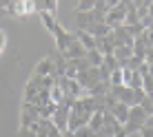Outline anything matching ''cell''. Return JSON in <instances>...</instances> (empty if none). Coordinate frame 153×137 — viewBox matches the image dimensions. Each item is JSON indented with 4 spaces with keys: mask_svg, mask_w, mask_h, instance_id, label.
Listing matches in <instances>:
<instances>
[{
    "mask_svg": "<svg viewBox=\"0 0 153 137\" xmlns=\"http://www.w3.org/2000/svg\"><path fill=\"white\" fill-rule=\"evenodd\" d=\"M146 117H149V115H146L140 106H131V108H129V119H126L124 126H122L124 135H126V137H131V135L140 133L142 126L146 124Z\"/></svg>",
    "mask_w": 153,
    "mask_h": 137,
    "instance_id": "obj_1",
    "label": "cell"
},
{
    "mask_svg": "<svg viewBox=\"0 0 153 137\" xmlns=\"http://www.w3.org/2000/svg\"><path fill=\"white\" fill-rule=\"evenodd\" d=\"M124 18H126V0H120V2H115V7L111 11L107 13V20H104V24H107L109 29H118L124 24Z\"/></svg>",
    "mask_w": 153,
    "mask_h": 137,
    "instance_id": "obj_2",
    "label": "cell"
},
{
    "mask_svg": "<svg viewBox=\"0 0 153 137\" xmlns=\"http://www.w3.org/2000/svg\"><path fill=\"white\" fill-rule=\"evenodd\" d=\"M40 119V108L36 104H27L22 102L20 106V128H29L31 124H36Z\"/></svg>",
    "mask_w": 153,
    "mask_h": 137,
    "instance_id": "obj_3",
    "label": "cell"
},
{
    "mask_svg": "<svg viewBox=\"0 0 153 137\" xmlns=\"http://www.w3.org/2000/svg\"><path fill=\"white\" fill-rule=\"evenodd\" d=\"M120 130H122V124H120L111 113L104 110V113H102V130H100L98 135H102V137H115Z\"/></svg>",
    "mask_w": 153,
    "mask_h": 137,
    "instance_id": "obj_4",
    "label": "cell"
},
{
    "mask_svg": "<svg viewBox=\"0 0 153 137\" xmlns=\"http://www.w3.org/2000/svg\"><path fill=\"white\" fill-rule=\"evenodd\" d=\"M111 95L118 99V102L126 104V106H138V102H135V91L129 86H111Z\"/></svg>",
    "mask_w": 153,
    "mask_h": 137,
    "instance_id": "obj_5",
    "label": "cell"
},
{
    "mask_svg": "<svg viewBox=\"0 0 153 137\" xmlns=\"http://www.w3.org/2000/svg\"><path fill=\"white\" fill-rule=\"evenodd\" d=\"M69 113H71V108L65 106V104H58L56 110H53L51 122H53V126L60 130V133H65V130H67V124H69Z\"/></svg>",
    "mask_w": 153,
    "mask_h": 137,
    "instance_id": "obj_6",
    "label": "cell"
},
{
    "mask_svg": "<svg viewBox=\"0 0 153 137\" xmlns=\"http://www.w3.org/2000/svg\"><path fill=\"white\" fill-rule=\"evenodd\" d=\"M51 60H53V77H65V71H67V57L60 53V51H53L51 53Z\"/></svg>",
    "mask_w": 153,
    "mask_h": 137,
    "instance_id": "obj_7",
    "label": "cell"
},
{
    "mask_svg": "<svg viewBox=\"0 0 153 137\" xmlns=\"http://www.w3.org/2000/svg\"><path fill=\"white\" fill-rule=\"evenodd\" d=\"M33 75H38V77L53 75V60H51V55L42 57V60L38 62V64H36V68H33Z\"/></svg>",
    "mask_w": 153,
    "mask_h": 137,
    "instance_id": "obj_8",
    "label": "cell"
},
{
    "mask_svg": "<svg viewBox=\"0 0 153 137\" xmlns=\"http://www.w3.org/2000/svg\"><path fill=\"white\" fill-rule=\"evenodd\" d=\"M7 13L13 15V18H25L27 13V0H13V2H7Z\"/></svg>",
    "mask_w": 153,
    "mask_h": 137,
    "instance_id": "obj_9",
    "label": "cell"
},
{
    "mask_svg": "<svg viewBox=\"0 0 153 137\" xmlns=\"http://www.w3.org/2000/svg\"><path fill=\"white\" fill-rule=\"evenodd\" d=\"M107 113H111L113 117L118 119L120 124H122V126H124V122H126V119H129V106H126V104H122V102H118V104H115V106H113L111 110H107Z\"/></svg>",
    "mask_w": 153,
    "mask_h": 137,
    "instance_id": "obj_10",
    "label": "cell"
},
{
    "mask_svg": "<svg viewBox=\"0 0 153 137\" xmlns=\"http://www.w3.org/2000/svg\"><path fill=\"white\" fill-rule=\"evenodd\" d=\"M113 57L118 60V66L122 68V64L129 57H133V46H115V51H113Z\"/></svg>",
    "mask_w": 153,
    "mask_h": 137,
    "instance_id": "obj_11",
    "label": "cell"
},
{
    "mask_svg": "<svg viewBox=\"0 0 153 137\" xmlns=\"http://www.w3.org/2000/svg\"><path fill=\"white\" fill-rule=\"evenodd\" d=\"M76 22H78V31H89L91 24H96V22H93V13H91V11H87V13H76Z\"/></svg>",
    "mask_w": 153,
    "mask_h": 137,
    "instance_id": "obj_12",
    "label": "cell"
},
{
    "mask_svg": "<svg viewBox=\"0 0 153 137\" xmlns=\"http://www.w3.org/2000/svg\"><path fill=\"white\" fill-rule=\"evenodd\" d=\"M73 33H76L78 42H80L87 51H93V49H96V38H93V35H89L87 31H73Z\"/></svg>",
    "mask_w": 153,
    "mask_h": 137,
    "instance_id": "obj_13",
    "label": "cell"
},
{
    "mask_svg": "<svg viewBox=\"0 0 153 137\" xmlns=\"http://www.w3.org/2000/svg\"><path fill=\"white\" fill-rule=\"evenodd\" d=\"M36 9H38V13H51V15H56L58 2H56V0H42V2H36Z\"/></svg>",
    "mask_w": 153,
    "mask_h": 137,
    "instance_id": "obj_14",
    "label": "cell"
},
{
    "mask_svg": "<svg viewBox=\"0 0 153 137\" xmlns=\"http://www.w3.org/2000/svg\"><path fill=\"white\" fill-rule=\"evenodd\" d=\"M87 33H89V35H93V38H104V35L111 33V29H109L107 24H91Z\"/></svg>",
    "mask_w": 153,
    "mask_h": 137,
    "instance_id": "obj_15",
    "label": "cell"
},
{
    "mask_svg": "<svg viewBox=\"0 0 153 137\" xmlns=\"http://www.w3.org/2000/svg\"><path fill=\"white\" fill-rule=\"evenodd\" d=\"M102 113L104 110H96V113L91 115V119H89V124H87L93 133H100V130H102Z\"/></svg>",
    "mask_w": 153,
    "mask_h": 137,
    "instance_id": "obj_16",
    "label": "cell"
},
{
    "mask_svg": "<svg viewBox=\"0 0 153 137\" xmlns=\"http://www.w3.org/2000/svg\"><path fill=\"white\" fill-rule=\"evenodd\" d=\"M84 57H87L89 66H93V68H98L100 64H102V60H104V55L100 53V51H96V49H93V51H87V55H84Z\"/></svg>",
    "mask_w": 153,
    "mask_h": 137,
    "instance_id": "obj_17",
    "label": "cell"
},
{
    "mask_svg": "<svg viewBox=\"0 0 153 137\" xmlns=\"http://www.w3.org/2000/svg\"><path fill=\"white\" fill-rule=\"evenodd\" d=\"M142 64H144V60H140V57H135V55H133V57H129V60H126L124 64H122V68H126V71H133V73H135V71H140V66H142Z\"/></svg>",
    "mask_w": 153,
    "mask_h": 137,
    "instance_id": "obj_18",
    "label": "cell"
},
{
    "mask_svg": "<svg viewBox=\"0 0 153 137\" xmlns=\"http://www.w3.org/2000/svg\"><path fill=\"white\" fill-rule=\"evenodd\" d=\"M93 4L96 0H80L76 4V13H87V11H93Z\"/></svg>",
    "mask_w": 153,
    "mask_h": 137,
    "instance_id": "obj_19",
    "label": "cell"
},
{
    "mask_svg": "<svg viewBox=\"0 0 153 137\" xmlns=\"http://www.w3.org/2000/svg\"><path fill=\"white\" fill-rule=\"evenodd\" d=\"M73 135H76V137H93L96 133H93V130L89 128V126H80V128H78Z\"/></svg>",
    "mask_w": 153,
    "mask_h": 137,
    "instance_id": "obj_20",
    "label": "cell"
},
{
    "mask_svg": "<svg viewBox=\"0 0 153 137\" xmlns=\"http://www.w3.org/2000/svg\"><path fill=\"white\" fill-rule=\"evenodd\" d=\"M4 49H7V33L0 29V55L4 53Z\"/></svg>",
    "mask_w": 153,
    "mask_h": 137,
    "instance_id": "obj_21",
    "label": "cell"
},
{
    "mask_svg": "<svg viewBox=\"0 0 153 137\" xmlns=\"http://www.w3.org/2000/svg\"><path fill=\"white\" fill-rule=\"evenodd\" d=\"M18 137H38V135H36L31 128H20L18 130Z\"/></svg>",
    "mask_w": 153,
    "mask_h": 137,
    "instance_id": "obj_22",
    "label": "cell"
},
{
    "mask_svg": "<svg viewBox=\"0 0 153 137\" xmlns=\"http://www.w3.org/2000/svg\"><path fill=\"white\" fill-rule=\"evenodd\" d=\"M140 135H142V137H153V128H149V126H142Z\"/></svg>",
    "mask_w": 153,
    "mask_h": 137,
    "instance_id": "obj_23",
    "label": "cell"
},
{
    "mask_svg": "<svg viewBox=\"0 0 153 137\" xmlns=\"http://www.w3.org/2000/svg\"><path fill=\"white\" fill-rule=\"evenodd\" d=\"M144 126H149V128H153V115H149V117H146V124Z\"/></svg>",
    "mask_w": 153,
    "mask_h": 137,
    "instance_id": "obj_24",
    "label": "cell"
},
{
    "mask_svg": "<svg viewBox=\"0 0 153 137\" xmlns=\"http://www.w3.org/2000/svg\"><path fill=\"white\" fill-rule=\"evenodd\" d=\"M149 18L153 20V0H151V4H149Z\"/></svg>",
    "mask_w": 153,
    "mask_h": 137,
    "instance_id": "obj_25",
    "label": "cell"
},
{
    "mask_svg": "<svg viewBox=\"0 0 153 137\" xmlns=\"http://www.w3.org/2000/svg\"><path fill=\"white\" fill-rule=\"evenodd\" d=\"M62 137H76V135H73L71 130H65V133H62Z\"/></svg>",
    "mask_w": 153,
    "mask_h": 137,
    "instance_id": "obj_26",
    "label": "cell"
},
{
    "mask_svg": "<svg viewBox=\"0 0 153 137\" xmlns=\"http://www.w3.org/2000/svg\"><path fill=\"white\" fill-rule=\"evenodd\" d=\"M115 137H126V135H124V130H120V133H118V135H115Z\"/></svg>",
    "mask_w": 153,
    "mask_h": 137,
    "instance_id": "obj_27",
    "label": "cell"
},
{
    "mask_svg": "<svg viewBox=\"0 0 153 137\" xmlns=\"http://www.w3.org/2000/svg\"><path fill=\"white\" fill-rule=\"evenodd\" d=\"M149 99H151V104H153V93H151V95H149Z\"/></svg>",
    "mask_w": 153,
    "mask_h": 137,
    "instance_id": "obj_28",
    "label": "cell"
},
{
    "mask_svg": "<svg viewBox=\"0 0 153 137\" xmlns=\"http://www.w3.org/2000/svg\"><path fill=\"white\" fill-rule=\"evenodd\" d=\"M93 137H102V135H98V133H96V135H93Z\"/></svg>",
    "mask_w": 153,
    "mask_h": 137,
    "instance_id": "obj_29",
    "label": "cell"
}]
</instances>
